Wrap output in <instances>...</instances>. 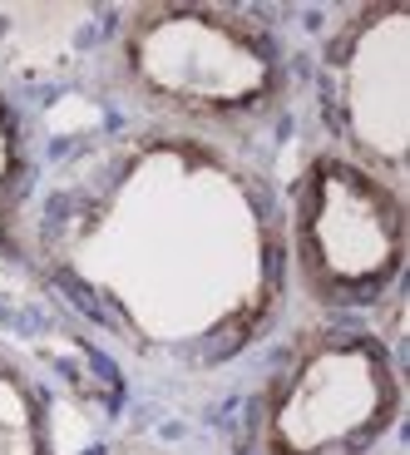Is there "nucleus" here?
<instances>
[{
	"label": "nucleus",
	"mask_w": 410,
	"mask_h": 455,
	"mask_svg": "<svg viewBox=\"0 0 410 455\" xmlns=\"http://www.w3.org/2000/svg\"><path fill=\"white\" fill-rule=\"evenodd\" d=\"M0 455H50L45 401L11 356H0Z\"/></svg>",
	"instance_id": "423d86ee"
},
{
	"label": "nucleus",
	"mask_w": 410,
	"mask_h": 455,
	"mask_svg": "<svg viewBox=\"0 0 410 455\" xmlns=\"http://www.w3.org/2000/svg\"><path fill=\"white\" fill-rule=\"evenodd\" d=\"M119 455H159V451H134V445H129V451H119Z\"/></svg>",
	"instance_id": "6e6552de"
},
{
	"label": "nucleus",
	"mask_w": 410,
	"mask_h": 455,
	"mask_svg": "<svg viewBox=\"0 0 410 455\" xmlns=\"http://www.w3.org/2000/svg\"><path fill=\"white\" fill-rule=\"evenodd\" d=\"M400 381L366 331H307L263 401L267 455H366L396 426Z\"/></svg>",
	"instance_id": "7ed1b4c3"
},
{
	"label": "nucleus",
	"mask_w": 410,
	"mask_h": 455,
	"mask_svg": "<svg viewBox=\"0 0 410 455\" xmlns=\"http://www.w3.org/2000/svg\"><path fill=\"white\" fill-rule=\"evenodd\" d=\"M20 173H25L20 124H15V114L0 104V218H11L15 204H20Z\"/></svg>",
	"instance_id": "0eeeda50"
},
{
	"label": "nucleus",
	"mask_w": 410,
	"mask_h": 455,
	"mask_svg": "<svg viewBox=\"0 0 410 455\" xmlns=\"http://www.w3.org/2000/svg\"><path fill=\"white\" fill-rule=\"evenodd\" d=\"M410 15L406 5H371L356 11L331 35L321 60V100L327 119L351 148V164L406 183L410 144Z\"/></svg>",
	"instance_id": "39448f33"
},
{
	"label": "nucleus",
	"mask_w": 410,
	"mask_h": 455,
	"mask_svg": "<svg viewBox=\"0 0 410 455\" xmlns=\"http://www.w3.org/2000/svg\"><path fill=\"white\" fill-rule=\"evenodd\" d=\"M55 273L138 352L223 362L282 292L272 194L193 134L119 139L55 183L40 218Z\"/></svg>",
	"instance_id": "f257e3e1"
},
{
	"label": "nucleus",
	"mask_w": 410,
	"mask_h": 455,
	"mask_svg": "<svg viewBox=\"0 0 410 455\" xmlns=\"http://www.w3.org/2000/svg\"><path fill=\"white\" fill-rule=\"evenodd\" d=\"M119 84L144 109L193 129H242L277 109L287 60L257 15L223 5H144L114 50Z\"/></svg>",
	"instance_id": "f03ea898"
},
{
	"label": "nucleus",
	"mask_w": 410,
	"mask_h": 455,
	"mask_svg": "<svg viewBox=\"0 0 410 455\" xmlns=\"http://www.w3.org/2000/svg\"><path fill=\"white\" fill-rule=\"evenodd\" d=\"M292 262L302 287L327 307L381 302L406 262L400 188L346 154L311 159L292 194Z\"/></svg>",
	"instance_id": "20e7f679"
}]
</instances>
